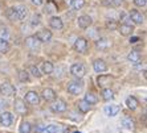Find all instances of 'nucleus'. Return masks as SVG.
Returning a JSON list of instances; mask_svg holds the SVG:
<instances>
[{
	"label": "nucleus",
	"mask_w": 147,
	"mask_h": 133,
	"mask_svg": "<svg viewBox=\"0 0 147 133\" xmlns=\"http://www.w3.org/2000/svg\"><path fill=\"white\" fill-rule=\"evenodd\" d=\"M70 72L74 75L76 78H84V75L86 74V70H85V66L82 63H73L72 67H70Z\"/></svg>",
	"instance_id": "1"
},
{
	"label": "nucleus",
	"mask_w": 147,
	"mask_h": 133,
	"mask_svg": "<svg viewBox=\"0 0 147 133\" xmlns=\"http://www.w3.org/2000/svg\"><path fill=\"white\" fill-rule=\"evenodd\" d=\"M66 108H68V106H66V103L64 102V100L61 99H57V100H53V103L51 104V109L53 111V112L56 113H61V112H65Z\"/></svg>",
	"instance_id": "2"
},
{
	"label": "nucleus",
	"mask_w": 147,
	"mask_h": 133,
	"mask_svg": "<svg viewBox=\"0 0 147 133\" xmlns=\"http://www.w3.org/2000/svg\"><path fill=\"white\" fill-rule=\"evenodd\" d=\"M0 92H1V95L4 96H13L15 94H16V90H15V87L11 83L5 82L3 83V84H0Z\"/></svg>",
	"instance_id": "3"
},
{
	"label": "nucleus",
	"mask_w": 147,
	"mask_h": 133,
	"mask_svg": "<svg viewBox=\"0 0 147 133\" xmlns=\"http://www.w3.org/2000/svg\"><path fill=\"white\" fill-rule=\"evenodd\" d=\"M36 38L40 42H49L52 40V32L49 29H42L36 33Z\"/></svg>",
	"instance_id": "4"
},
{
	"label": "nucleus",
	"mask_w": 147,
	"mask_h": 133,
	"mask_svg": "<svg viewBox=\"0 0 147 133\" xmlns=\"http://www.w3.org/2000/svg\"><path fill=\"white\" fill-rule=\"evenodd\" d=\"M74 49L78 53H86V50H88V41L82 37L77 38L74 42Z\"/></svg>",
	"instance_id": "5"
},
{
	"label": "nucleus",
	"mask_w": 147,
	"mask_h": 133,
	"mask_svg": "<svg viewBox=\"0 0 147 133\" xmlns=\"http://www.w3.org/2000/svg\"><path fill=\"white\" fill-rule=\"evenodd\" d=\"M25 102H27L28 104L36 106V104H38V102H40V96H38L37 92L29 91V92H27V94H25Z\"/></svg>",
	"instance_id": "6"
},
{
	"label": "nucleus",
	"mask_w": 147,
	"mask_h": 133,
	"mask_svg": "<svg viewBox=\"0 0 147 133\" xmlns=\"http://www.w3.org/2000/svg\"><path fill=\"white\" fill-rule=\"evenodd\" d=\"M93 68L96 72H105L107 70V63L103 59H96L93 62Z\"/></svg>",
	"instance_id": "7"
},
{
	"label": "nucleus",
	"mask_w": 147,
	"mask_h": 133,
	"mask_svg": "<svg viewBox=\"0 0 147 133\" xmlns=\"http://www.w3.org/2000/svg\"><path fill=\"white\" fill-rule=\"evenodd\" d=\"M82 91V84L80 82H70L68 84V92L72 95H78Z\"/></svg>",
	"instance_id": "8"
},
{
	"label": "nucleus",
	"mask_w": 147,
	"mask_h": 133,
	"mask_svg": "<svg viewBox=\"0 0 147 133\" xmlns=\"http://www.w3.org/2000/svg\"><path fill=\"white\" fill-rule=\"evenodd\" d=\"M13 121V116L9 112H4L0 115V124L3 126H9Z\"/></svg>",
	"instance_id": "9"
},
{
	"label": "nucleus",
	"mask_w": 147,
	"mask_h": 133,
	"mask_svg": "<svg viewBox=\"0 0 147 133\" xmlns=\"http://www.w3.org/2000/svg\"><path fill=\"white\" fill-rule=\"evenodd\" d=\"M129 16H130L131 21H134L135 24H142V23H143V16H142V13H140L139 11L131 9L130 13H129Z\"/></svg>",
	"instance_id": "10"
},
{
	"label": "nucleus",
	"mask_w": 147,
	"mask_h": 133,
	"mask_svg": "<svg viewBox=\"0 0 147 133\" xmlns=\"http://www.w3.org/2000/svg\"><path fill=\"white\" fill-rule=\"evenodd\" d=\"M118 31H119V33L122 34V36H130V34L134 32V28L131 24L123 23V24H121L119 27H118Z\"/></svg>",
	"instance_id": "11"
},
{
	"label": "nucleus",
	"mask_w": 147,
	"mask_h": 133,
	"mask_svg": "<svg viewBox=\"0 0 147 133\" xmlns=\"http://www.w3.org/2000/svg\"><path fill=\"white\" fill-rule=\"evenodd\" d=\"M119 111H121V108H119V106H117V104H111V106L105 107V113H106L107 116H110V117L117 116Z\"/></svg>",
	"instance_id": "12"
},
{
	"label": "nucleus",
	"mask_w": 147,
	"mask_h": 133,
	"mask_svg": "<svg viewBox=\"0 0 147 133\" xmlns=\"http://www.w3.org/2000/svg\"><path fill=\"white\" fill-rule=\"evenodd\" d=\"M92 25V17L89 16H80L78 17V27L82 29H86Z\"/></svg>",
	"instance_id": "13"
},
{
	"label": "nucleus",
	"mask_w": 147,
	"mask_h": 133,
	"mask_svg": "<svg viewBox=\"0 0 147 133\" xmlns=\"http://www.w3.org/2000/svg\"><path fill=\"white\" fill-rule=\"evenodd\" d=\"M38 44H40V41H38L37 38H36V36H31V37H27V38H25V45H27L28 48L37 49L38 48Z\"/></svg>",
	"instance_id": "14"
},
{
	"label": "nucleus",
	"mask_w": 147,
	"mask_h": 133,
	"mask_svg": "<svg viewBox=\"0 0 147 133\" xmlns=\"http://www.w3.org/2000/svg\"><path fill=\"white\" fill-rule=\"evenodd\" d=\"M15 109H16L19 113L24 115V113L27 112V107H25L24 100H21V99H16V100H15Z\"/></svg>",
	"instance_id": "15"
},
{
	"label": "nucleus",
	"mask_w": 147,
	"mask_h": 133,
	"mask_svg": "<svg viewBox=\"0 0 147 133\" xmlns=\"http://www.w3.org/2000/svg\"><path fill=\"white\" fill-rule=\"evenodd\" d=\"M16 12H17V20H25L28 16V9L24 5H19L16 7Z\"/></svg>",
	"instance_id": "16"
},
{
	"label": "nucleus",
	"mask_w": 147,
	"mask_h": 133,
	"mask_svg": "<svg viewBox=\"0 0 147 133\" xmlns=\"http://www.w3.org/2000/svg\"><path fill=\"white\" fill-rule=\"evenodd\" d=\"M42 98H44L47 102H53L56 99V92L52 88H45L42 91Z\"/></svg>",
	"instance_id": "17"
},
{
	"label": "nucleus",
	"mask_w": 147,
	"mask_h": 133,
	"mask_svg": "<svg viewBox=\"0 0 147 133\" xmlns=\"http://www.w3.org/2000/svg\"><path fill=\"white\" fill-rule=\"evenodd\" d=\"M127 59L131 62V63H139L140 62V54L138 50H131L127 55Z\"/></svg>",
	"instance_id": "18"
},
{
	"label": "nucleus",
	"mask_w": 147,
	"mask_h": 133,
	"mask_svg": "<svg viewBox=\"0 0 147 133\" xmlns=\"http://www.w3.org/2000/svg\"><path fill=\"white\" fill-rule=\"evenodd\" d=\"M49 25H51L53 29H62L64 24H62V20L60 17H52L51 20H49Z\"/></svg>",
	"instance_id": "19"
},
{
	"label": "nucleus",
	"mask_w": 147,
	"mask_h": 133,
	"mask_svg": "<svg viewBox=\"0 0 147 133\" xmlns=\"http://www.w3.org/2000/svg\"><path fill=\"white\" fill-rule=\"evenodd\" d=\"M97 83H98V87H105V86L111 83V78H110L109 75H101V76L97 79Z\"/></svg>",
	"instance_id": "20"
},
{
	"label": "nucleus",
	"mask_w": 147,
	"mask_h": 133,
	"mask_svg": "<svg viewBox=\"0 0 147 133\" xmlns=\"http://www.w3.org/2000/svg\"><path fill=\"white\" fill-rule=\"evenodd\" d=\"M5 16L9 21H16L17 20V12H16V8L15 7H11L5 11Z\"/></svg>",
	"instance_id": "21"
},
{
	"label": "nucleus",
	"mask_w": 147,
	"mask_h": 133,
	"mask_svg": "<svg viewBox=\"0 0 147 133\" xmlns=\"http://www.w3.org/2000/svg\"><path fill=\"white\" fill-rule=\"evenodd\" d=\"M126 106L134 111V109H137V107L139 106V103H138V100L135 99L134 96H129V98L126 99Z\"/></svg>",
	"instance_id": "22"
},
{
	"label": "nucleus",
	"mask_w": 147,
	"mask_h": 133,
	"mask_svg": "<svg viewBox=\"0 0 147 133\" xmlns=\"http://www.w3.org/2000/svg\"><path fill=\"white\" fill-rule=\"evenodd\" d=\"M122 126H125V128L129 130H133L134 128H135V123H134L130 117H125V119L122 120Z\"/></svg>",
	"instance_id": "23"
},
{
	"label": "nucleus",
	"mask_w": 147,
	"mask_h": 133,
	"mask_svg": "<svg viewBox=\"0 0 147 133\" xmlns=\"http://www.w3.org/2000/svg\"><path fill=\"white\" fill-rule=\"evenodd\" d=\"M84 100H85L86 103H89L90 106H93V104H96V103L98 102L97 96L94 95V94H92V92H88V94L85 95V98H84Z\"/></svg>",
	"instance_id": "24"
},
{
	"label": "nucleus",
	"mask_w": 147,
	"mask_h": 133,
	"mask_svg": "<svg viewBox=\"0 0 147 133\" xmlns=\"http://www.w3.org/2000/svg\"><path fill=\"white\" fill-rule=\"evenodd\" d=\"M45 132L47 133H60L61 132V126L60 125H56V124H51L45 128Z\"/></svg>",
	"instance_id": "25"
},
{
	"label": "nucleus",
	"mask_w": 147,
	"mask_h": 133,
	"mask_svg": "<svg viewBox=\"0 0 147 133\" xmlns=\"http://www.w3.org/2000/svg\"><path fill=\"white\" fill-rule=\"evenodd\" d=\"M77 106H78V109L81 111L82 113H86L90 109V104H89V103H86L85 100H81V102H78V104H77Z\"/></svg>",
	"instance_id": "26"
},
{
	"label": "nucleus",
	"mask_w": 147,
	"mask_h": 133,
	"mask_svg": "<svg viewBox=\"0 0 147 133\" xmlns=\"http://www.w3.org/2000/svg\"><path fill=\"white\" fill-rule=\"evenodd\" d=\"M53 70H55V67H53V65H52L51 62H42V71L45 72V74H52L53 72Z\"/></svg>",
	"instance_id": "27"
},
{
	"label": "nucleus",
	"mask_w": 147,
	"mask_h": 133,
	"mask_svg": "<svg viewBox=\"0 0 147 133\" xmlns=\"http://www.w3.org/2000/svg\"><path fill=\"white\" fill-rule=\"evenodd\" d=\"M109 46H110V42L107 41L106 38H101V40H98V41H97V48H98V49L105 50V49H107Z\"/></svg>",
	"instance_id": "28"
},
{
	"label": "nucleus",
	"mask_w": 147,
	"mask_h": 133,
	"mask_svg": "<svg viewBox=\"0 0 147 133\" xmlns=\"http://www.w3.org/2000/svg\"><path fill=\"white\" fill-rule=\"evenodd\" d=\"M102 98H103V100H110V99H113V98H114V92H113V90L105 88V90L102 91Z\"/></svg>",
	"instance_id": "29"
},
{
	"label": "nucleus",
	"mask_w": 147,
	"mask_h": 133,
	"mask_svg": "<svg viewBox=\"0 0 147 133\" xmlns=\"http://www.w3.org/2000/svg\"><path fill=\"white\" fill-rule=\"evenodd\" d=\"M8 50H9V44H8V41L0 38V53H7Z\"/></svg>",
	"instance_id": "30"
},
{
	"label": "nucleus",
	"mask_w": 147,
	"mask_h": 133,
	"mask_svg": "<svg viewBox=\"0 0 147 133\" xmlns=\"http://www.w3.org/2000/svg\"><path fill=\"white\" fill-rule=\"evenodd\" d=\"M20 133H31V130H32V126H31V124L29 123H21V125H20Z\"/></svg>",
	"instance_id": "31"
},
{
	"label": "nucleus",
	"mask_w": 147,
	"mask_h": 133,
	"mask_svg": "<svg viewBox=\"0 0 147 133\" xmlns=\"http://www.w3.org/2000/svg\"><path fill=\"white\" fill-rule=\"evenodd\" d=\"M72 5L74 9H81L84 5H85V0H72Z\"/></svg>",
	"instance_id": "32"
},
{
	"label": "nucleus",
	"mask_w": 147,
	"mask_h": 133,
	"mask_svg": "<svg viewBox=\"0 0 147 133\" xmlns=\"http://www.w3.org/2000/svg\"><path fill=\"white\" fill-rule=\"evenodd\" d=\"M19 79H20V82H28V80H29V74H28V71L21 70V71L19 72Z\"/></svg>",
	"instance_id": "33"
},
{
	"label": "nucleus",
	"mask_w": 147,
	"mask_h": 133,
	"mask_svg": "<svg viewBox=\"0 0 147 133\" xmlns=\"http://www.w3.org/2000/svg\"><path fill=\"white\" fill-rule=\"evenodd\" d=\"M9 37H11V34H9V32H8V29H1L0 31V38L1 40H9Z\"/></svg>",
	"instance_id": "34"
},
{
	"label": "nucleus",
	"mask_w": 147,
	"mask_h": 133,
	"mask_svg": "<svg viewBox=\"0 0 147 133\" xmlns=\"http://www.w3.org/2000/svg\"><path fill=\"white\" fill-rule=\"evenodd\" d=\"M106 25H107V28H110V29H117L118 28V25H117V21L115 20H109L106 23Z\"/></svg>",
	"instance_id": "35"
},
{
	"label": "nucleus",
	"mask_w": 147,
	"mask_h": 133,
	"mask_svg": "<svg viewBox=\"0 0 147 133\" xmlns=\"http://www.w3.org/2000/svg\"><path fill=\"white\" fill-rule=\"evenodd\" d=\"M31 71H32V74H33L36 78H40V76H41L40 71H38V68L36 67V66H31Z\"/></svg>",
	"instance_id": "36"
},
{
	"label": "nucleus",
	"mask_w": 147,
	"mask_h": 133,
	"mask_svg": "<svg viewBox=\"0 0 147 133\" xmlns=\"http://www.w3.org/2000/svg\"><path fill=\"white\" fill-rule=\"evenodd\" d=\"M134 4L137 7H144L147 4V0H134Z\"/></svg>",
	"instance_id": "37"
},
{
	"label": "nucleus",
	"mask_w": 147,
	"mask_h": 133,
	"mask_svg": "<svg viewBox=\"0 0 147 133\" xmlns=\"http://www.w3.org/2000/svg\"><path fill=\"white\" fill-rule=\"evenodd\" d=\"M38 24H40V16L36 15V16H33V19H32V25L36 27V25H38Z\"/></svg>",
	"instance_id": "38"
},
{
	"label": "nucleus",
	"mask_w": 147,
	"mask_h": 133,
	"mask_svg": "<svg viewBox=\"0 0 147 133\" xmlns=\"http://www.w3.org/2000/svg\"><path fill=\"white\" fill-rule=\"evenodd\" d=\"M122 3H123V0H110V4L113 7H119Z\"/></svg>",
	"instance_id": "39"
},
{
	"label": "nucleus",
	"mask_w": 147,
	"mask_h": 133,
	"mask_svg": "<svg viewBox=\"0 0 147 133\" xmlns=\"http://www.w3.org/2000/svg\"><path fill=\"white\" fill-rule=\"evenodd\" d=\"M7 106H8V103L5 102V100H4V99H0V111H3V109L5 108Z\"/></svg>",
	"instance_id": "40"
},
{
	"label": "nucleus",
	"mask_w": 147,
	"mask_h": 133,
	"mask_svg": "<svg viewBox=\"0 0 147 133\" xmlns=\"http://www.w3.org/2000/svg\"><path fill=\"white\" fill-rule=\"evenodd\" d=\"M31 1L34 5H41V4H42V0H31Z\"/></svg>",
	"instance_id": "41"
},
{
	"label": "nucleus",
	"mask_w": 147,
	"mask_h": 133,
	"mask_svg": "<svg viewBox=\"0 0 147 133\" xmlns=\"http://www.w3.org/2000/svg\"><path fill=\"white\" fill-rule=\"evenodd\" d=\"M138 41H139V38H138V37H133V38L130 40L131 44H135V42H138Z\"/></svg>",
	"instance_id": "42"
},
{
	"label": "nucleus",
	"mask_w": 147,
	"mask_h": 133,
	"mask_svg": "<svg viewBox=\"0 0 147 133\" xmlns=\"http://www.w3.org/2000/svg\"><path fill=\"white\" fill-rule=\"evenodd\" d=\"M0 13H1V7H0Z\"/></svg>",
	"instance_id": "43"
},
{
	"label": "nucleus",
	"mask_w": 147,
	"mask_h": 133,
	"mask_svg": "<svg viewBox=\"0 0 147 133\" xmlns=\"http://www.w3.org/2000/svg\"><path fill=\"white\" fill-rule=\"evenodd\" d=\"M76 133H78V132H76Z\"/></svg>",
	"instance_id": "44"
}]
</instances>
